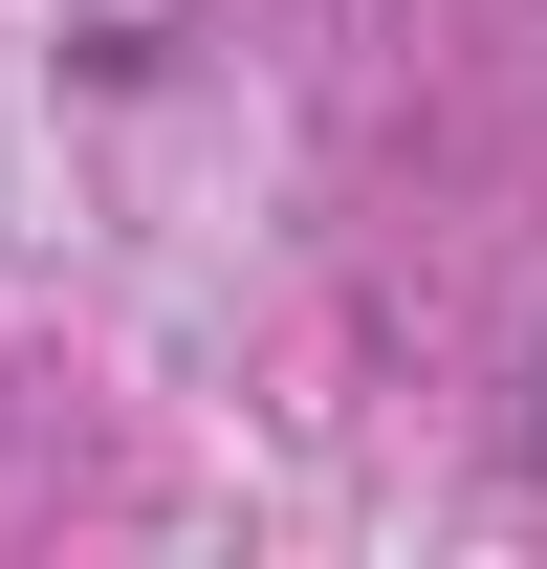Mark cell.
Returning <instances> with one entry per match:
<instances>
[{
	"mask_svg": "<svg viewBox=\"0 0 547 569\" xmlns=\"http://www.w3.org/2000/svg\"><path fill=\"white\" fill-rule=\"evenodd\" d=\"M526 460H547V417H526Z\"/></svg>",
	"mask_w": 547,
	"mask_h": 569,
	"instance_id": "6da1fadb",
	"label": "cell"
}]
</instances>
